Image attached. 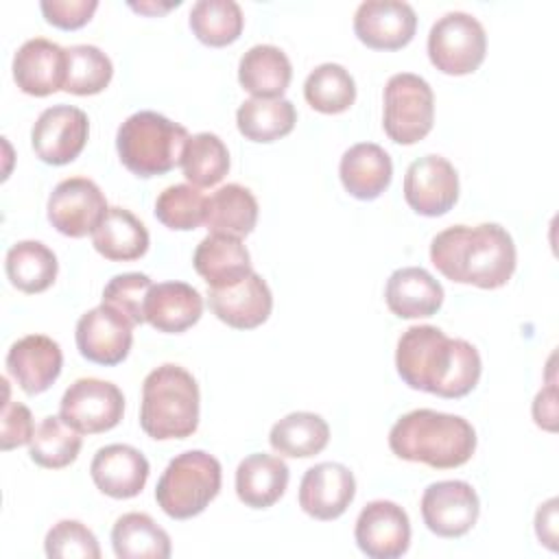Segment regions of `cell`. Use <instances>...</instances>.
<instances>
[{
    "label": "cell",
    "mask_w": 559,
    "mask_h": 559,
    "mask_svg": "<svg viewBox=\"0 0 559 559\" xmlns=\"http://www.w3.org/2000/svg\"><path fill=\"white\" fill-rule=\"evenodd\" d=\"M290 79L293 66L277 46L258 44L240 57L238 81L253 98H282Z\"/></svg>",
    "instance_id": "27"
},
{
    "label": "cell",
    "mask_w": 559,
    "mask_h": 559,
    "mask_svg": "<svg viewBox=\"0 0 559 559\" xmlns=\"http://www.w3.org/2000/svg\"><path fill=\"white\" fill-rule=\"evenodd\" d=\"M207 304L216 319L229 328L253 330L269 319L273 310V295L269 284L255 271H251L231 286L210 288Z\"/></svg>",
    "instance_id": "19"
},
{
    "label": "cell",
    "mask_w": 559,
    "mask_h": 559,
    "mask_svg": "<svg viewBox=\"0 0 559 559\" xmlns=\"http://www.w3.org/2000/svg\"><path fill=\"white\" fill-rule=\"evenodd\" d=\"M79 354L96 365L114 367L129 356L133 343V323L111 306H96L76 321Z\"/></svg>",
    "instance_id": "12"
},
{
    "label": "cell",
    "mask_w": 559,
    "mask_h": 559,
    "mask_svg": "<svg viewBox=\"0 0 559 559\" xmlns=\"http://www.w3.org/2000/svg\"><path fill=\"white\" fill-rule=\"evenodd\" d=\"M192 264L210 288L231 286L253 271L251 255L242 240L227 234L205 236L197 245Z\"/></svg>",
    "instance_id": "26"
},
{
    "label": "cell",
    "mask_w": 559,
    "mask_h": 559,
    "mask_svg": "<svg viewBox=\"0 0 559 559\" xmlns=\"http://www.w3.org/2000/svg\"><path fill=\"white\" fill-rule=\"evenodd\" d=\"M66 72V48L44 37L24 41L13 57V79L17 87L31 96H48L63 90Z\"/></svg>",
    "instance_id": "20"
},
{
    "label": "cell",
    "mask_w": 559,
    "mask_h": 559,
    "mask_svg": "<svg viewBox=\"0 0 559 559\" xmlns=\"http://www.w3.org/2000/svg\"><path fill=\"white\" fill-rule=\"evenodd\" d=\"M90 135L87 114L72 105H52L39 114L31 131L35 155L52 166L74 162Z\"/></svg>",
    "instance_id": "11"
},
{
    "label": "cell",
    "mask_w": 559,
    "mask_h": 559,
    "mask_svg": "<svg viewBox=\"0 0 559 559\" xmlns=\"http://www.w3.org/2000/svg\"><path fill=\"white\" fill-rule=\"evenodd\" d=\"M384 299L400 319L432 317L443 304L441 284L421 266H404L389 275Z\"/></svg>",
    "instance_id": "22"
},
{
    "label": "cell",
    "mask_w": 559,
    "mask_h": 559,
    "mask_svg": "<svg viewBox=\"0 0 559 559\" xmlns=\"http://www.w3.org/2000/svg\"><path fill=\"white\" fill-rule=\"evenodd\" d=\"M207 197L192 183H175L159 192L155 201V218L168 229L190 231L205 221Z\"/></svg>",
    "instance_id": "39"
},
{
    "label": "cell",
    "mask_w": 559,
    "mask_h": 559,
    "mask_svg": "<svg viewBox=\"0 0 559 559\" xmlns=\"http://www.w3.org/2000/svg\"><path fill=\"white\" fill-rule=\"evenodd\" d=\"M389 448L404 461L424 463L435 469H452L472 459L476 430L461 415L417 408L393 424L389 430Z\"/></svg>",
    "instance_id": "3"
},
{
    "label": "cell",
    "mask_w": 559,
    "mask_h": 559,
    "mask_svg": "<svg viewBox=\"0 0 559 559\" xmlns=\"http://www.w3.org/2000/svg\"><path fill=\"white\" fill-rule=\"evenodd\" d=\"M338 175L343 188L354 199L371 201L389 188L393 177V162L382 146L373 142H360L343 153Z\"/></svg>",
    "instance_id": "24"
},
{
    "label": "cell",
    "mask_w": 559,
    "mask_h": 559,
    "mask_svg": "<svg viewBox=\"0 0 559 559\" xmlns=\"http://www.w3.org/2000/svg\"><path fill=\"white\" fill-rule=\"evenodd\" d=\"M295 105L288 98H249L236 111L238 131L251 142H275L293 131Z\"/></svg>",
    "instance_id": "33"
},
{
    "label": "cell",
    "mask_w": 559,
    "mask_h": 559,
    "mask_svg": "<svg viewBox=\"0 0 559 559\" xmlns=\"http://www.w3.org/2000/svg\"><path fill=\"white\" fill-rule=\"evenodd\" d=\"M179 4H181V2H179V0H175V2H166V4H159V2H140V4H135V2H131L129 7H131L133 11H140V13L155 15V13H166L168 9L179 7Z\"/></svg>",
    "instance_id": "46"
},
{
    "label": "cell",
    "mask_w": 559,
    "mask_h": 559,
    "mask_svg": "<svg viewBox=\"0 0 559 559\" xmlns=\"http://www.w3.org/2000/svg\"><path fill=\"white\" fill-rule=\"evenodd\" d=\"M140 426L155 441L186 439L199 426V384L190 371L166 362L142 384Z\"/></svg>",
    "instance_id": "4"
},
{
    "label": "cell",
    "mask_w": 559,
    "mask_h": 559,
    "mask_svg": "<svg viewBox=\"0 0 559 559\" xmlns=\"http://www.w3.org/2000/svg\"><path fill=\"white\" fill-rule=\"evenodd\" d=\"M515 260L513 238L498 223L452 225L430 242V262L443 277L487 290L511 280Z\"/></svg>",
    "instance_id": "2"
},
{
    "label": "cell",
    "mask_w": 559,
    "mask_h": 559,
    "mask_svg": "<svg viewBox=\"0 0 559 559\" xmlns=\"http://www.w3.org/2000/svg\"><path fill=\"white\" fill-rule=\"evenodd\" d=\"M288 465L282 456L255 452L236 467V493L245 507L269 509L288 487Z\"/></svg>",
    "instance_id": "25"
},
{
    "label": "cell",
    "mask_w": 559,
    "mask_h": 559,
    "mask_svg": "<svg viewBox=\"0 0 559 559\" xmlns=\"http://www.w3.org/2000/svg\"><path fill=\"white\" fill-rule=\"evenodd\" d=\"M179 166L194 188H210L227 175L229 151L216 133L201 131L188 138Z\"/></svg>",
    "instance_id": "34"
},
{
    "label": "cell",
    "mask_w": 559,
    "mask_h": 559,
    "mask_svg": "<svg viewBox=\"0 0 559 559\" xmlns=\"http://www.w3.org/2000/svg\"><path fill=\"white\" fill-rule=\"evenodd\" d=\"M400 378L417 391L456 400L478 384L480 356L465 338H450L435 325H411L395 349Z\"/></svg>",
    "instance_id": "1"
},
{
    "label": "cell",
    "mask_w": 559,
    "mask_h": 559,
    "mask_svg": "<svg viewBox=\"0 0 559 559\" xmlns=\"http://www.w3.org/2000/svg\"><path fill=\"white\" fill-rule=\"evenodd\" d=\"M81 432L70 428L59 415H48L35 428L28 443L31 461L46 469H61L76 461L81 452Z\"/></svg>",
    "instance_id": "36"
},
{
    "label": "cell",
    "mask_w": 559,
    "mask_h": 559,
    "mask_svg": "<svg viewBox=\"0 0 559 559\" xmlns=\"http://www.w3.org/2000/svg\"><path fill=\"white\" fill-rule=\"evenodd\" d=\"M50 225L70 238L92 234L107 214V201L100 188L87 177H68L55 186L48 197Z\"/></svg>",
    "instance_id": "10"
},
{
    "label": "cell",
    "mask_w": 559,
    "mask_h": 559,
    "mask_svg": "<svg viewBox=\"0 0 559 559\" xmlns=\"http://www.w3.org/2000/svg\"><path fill=\"white\" fill-rule=\"evenodd\" d=\"M124 413L122 391L107 380H74L59 404V417L81 435H96L116 428Z\"/></svg>",
    "instance_id": "9"
},
{
    "label": "cell",
    "mask_w": 559,
    "mask_h": 559,
    "mask_svg": "<svg viewBox=\"0 0 559 559\" xmlns=\"http://www.w3.org/2000/svg\"><path fill=\"white\" fill-rule=\"evenodd\" d=\"M68 55V72H66V85L63 90L68 94L76 96H92L103 92L111 76L114 66L111 59L92 44H76L66 48Z\"/></svg>",
    "instance_id": "38"
},
{
    "label": "cell",
    "mask_w": 559,
    "mask_h": 559,
    "mask_svg": "<svg viewBox=\"0 0 559 559\" xmlns=\"http://www.w3.org/2000/svg\"><path fill=\"white\" fill-rule=\"evenodd\" d=\"M186 127L157 111L131 114L116 133V148L122 166L138 177H157L181 164L188 142Z\"/></svg>",
    "instance_id": "5"
},
{
    "label": "cell",
    "mask_w": 559,
    "mask_h": 559,
    "mask_svg": "<svg viewBox=\"0 0 559 559\" xmlns=\"http://www.w3.org/2000/svg\"><path fill=\"white\" fill-rule=\"evenodd\" d=\"M245 26L240 4L234 0H199L190 9V28L205 46L234 44Z\"/></svg>",
    "instance_id": "35"
},
{
    "label": "cell",
    "mask_w": 559,
    "mask_h": 559,
    "mask_svg": "<svg viewBox=\"0 0 559 559\" xmlns=\"http://www.w3.org/2000/svg\"><path fill=\"white\" fill-rule=\"evenodd\" d=\"M63 354L57 341L46 334H28L17 338L7 352L9 376L28 395L48 391L59 378Z\"/></svg>",
    "instance_id": "18"
},
{
    "label": "cell",
    "mask_w": 559,
    "mask_h": 559,
    "mask_svg": "<svg viewBox=\"0 0 559 559\" xmlns=\"http://www.w3.org/2000/svg\"><path fill=\"white\" fill-rule=\"evenodd\" d=\"M304 96L321 114H343L356 100V83L341 63H321L308 74Z\"/></svg>",
    "instance_id": "37"
},
{
    "label": "cell",
    "mask_w": 559,
    "mask_h": 559,
    "mask_svg": "<svg viewBox=\"0 0 559 559\" xmlns=\"http://www.w3.org/2000/svg\"><path fill=\"white\" fill-rule=\"evenodd\" d=\"M221 463L203 450H188L177 454L162 472L155 500L159 509L173 520H188L205 511V507L221 491Z\"/></svg>",
    "instance_id": "6"
},
{
    "label": "cell",
    "mask_w": 559,
    "mask_h": 559,
    "mask_svg": "<svg viewBox=\"0 0 559 559\" xmlns=\"http://www.w3.org/2000/svg\"><path fill=\"white\" fill-rule=\"evenodd\" d=\"M94 249L111 262H131L146 253L148 231L144 223L124 207H109L92 231Z\"/></svg>",
    "instance_id": "28"
},
{
    "label": "cell",
    "mask_w": 559,
    "mask_h": 559,
    "mask_svg": "<svg viewBox=\"0 0 559 559\" xmlns=\"http://www.w3.org/2000/svg\"><path fill=\"white\" fill-rule=\"evenodd\" d=\"M255 223L258 201L249 188L240 183H227L207 197L203 225L210 229V234L242 238L253 231Z\"/></svg>",
    "instance_id": "29"
},
{
    "label": "cell",
    "mask_w": 559,
    "mask_h": 559,
    "mask_svg": "<svg viewBox=\"0 0 559 559\" xmlns=\"http://www.w3.org/2000/svg\"><path fill=\"white\" fill-rule=\"evenodd\" d=\"M354 537L369 559H397L408 550L411 522L391 500H371L356 520Z\"/></svg>",
    "instance_id": "15"
},
{
    "label": "cell",
    "mask_w": 559,
    "mask_h": 559,
    "mask_svg": "<svg viewBox=\"0 0 559 559\" xmlns=\"http://www.w3.org/2000/svg\"><path fill=\"white\" fill-rule=\"evenodd\" d=\"M33 432H35V426H33L31 411L24 404L11 402L7 397L4 413H2V437H0L2 450H11L17 445L31 443Z\"/></svg>",
    "instance_id": "43"
},
{
    "label": "cell",
    "mask_w": 559,
    "mask_h": 559,
    "mask_svg": "<svg viewBox=\"0 0 559 559\" xmlns=\"http://www.w3.org/2000/svg\"><path fill=\"white\" fill-rule=\"evenodd\" d=\"M435 122V94L426 79L413 72L393 74L384 85L382 127L397 144L424 140Z\"/></svg>",
    "instance_id": "7"
},
{
    "label": "cell",
    "mask_w": 559,
    "mask_h": 559,
    "mask_svg": "<svg viewBox=\"0 0 559 559\" xmlns=\"http://www.w3.org/2000/svg\"><path fill=\"white\" fill-rule=\"evenodd\" d=\"M146 456L127 443H111L100 448L90 465L94 485L109 498H135L148 480Z\"/></svg>",
    "instance_id": "21"
},
{
    "label": "cell",
    "mask_w": 559,
    "mask_h": 559,
    "mask_svg": "<svg viewBox=\"0 0 559 559\" xmlns=\"http://www.w3.org/2000/svg\"><path fill=\"white\" fill-rule=\"evenodd\" d=\"M535 531L542 544H546L550 550H557V498H550L537 509Z\"/></svg>",
    "instance_id": "44"
},
{
    "label": "cell",
    "mask_w": 559,
    "mask_h": 559,
    "mask_svg": "<svg viewBox=\"0 0 559 559\" xmlns=\"http://www.w3.org/2000/svg\"><path fill=\"white\" fill-rule=\"evenodd\" d=\"M533 417L535 424L546 428V430H555V419H557V402H555V386L550 384L548 389L539 391L535 402H533Z\"/></svg>",
    "instance_id": "45"
},
{
    "label": "cell",
    "mask_w": 559,
    "mask_h": 559,
    "mask_svg": "<svg viewBox=\"0 0 559 559\" xmlns=\"http://www.w3.org/2000/svg\"><path fill=\"white\" fill-rule=\"evenodd\" d=\"M203 314V297L186 282H162L153 284L144 317L157 332L179 334L192 328Z\"/></svg>",
    "instance_id": "23"
},
{
    "label": "cell",
    "mask_w": 559,
    "mask_h": 559,
    "mask_svg": "<svg viewBox=\"0 0 559 559\" xmlns=\"http://www.w3.org/2000/svg\"><path fill=\"white\" fill-rule=\"evenodd\" d=\"M487 35L483 24L463 11L441 15L428 33V57L443 74L463 76L483 63Z\"/></svg>",
    "instance_id": "8"
},
{
    "label": "cell",
    "mask_w": 559,
    "mask_h": 559,
    "mask_svg": "<svg viewBox=\"0 0 559 559\" xmlns=\"http://www.w3.org/2000/svg\"><path fill=\"white\" fill-rule=\"evenodd\" d=\"M111 546L120 559H168L170 537L146 513H124L111 528Z\"/></svg>",
    "instance_id": "30"
},
{
    "label": "cell",
    "mask_w": 559,
    "mask_h": 559,
    "mask_svg": "<svg viewBox=\"0 0 559 559\" xmlns=\"http://www.w3.org/2000/svg\"><path fill=\"white\" fill-rule=\"evenodd\" d=\"M39 9L48 24L63 31H74L85 26L92 20L94 11L98 9V2L96 0H41Z\"/></svg>",
    "instance_id": "42"
},
{
    "label": "cell",
    "mask_w": 559,
    "mask_h": 559,
    "mask_svg": "<svg viewBox=\"0 0 559 559\" xmlns=\"http://www.w3.org/2000/svg\"><path fill=\"white\" fill-rule=\"evenodd\" d=\"M404 199L421 216H441L459 199V175L441 155L415 159L404 175Z\"/></svg>",
    "instance_id": "14"
},
{
    "label": "cell",
    "mask_w": 559,
    "mask_h": 559,
    "mask_svg": "<svg viewBox=\"0 0 559 559\" xmlns=\"http://www.w3.org/2000/svg\"><path fill=\"white\" fill-rule=\"evenodd\" d=\"M4 271L9 282L28 295L44 293L52 286L59 262L52 249L39 240H20L15 242L4 258Z\"/></svg>",
    "instance_id": "31"
},
{
    "label": "cell",
    "mask_w": 559,
    "mask_h": 559,
    "mask_svg": "<svg viewBox=\"0 0 559 559\" xmlns=\"http://www.w3.org/2000/svg\"><path fill=\"white\" fill-rule=\"evenodd\" d=\"M44 550L50 559H98L100 546L96 535L79 520L57 522L44 539Z\"/></svg>",
    "instance_id": "41"
},
{
    "label": "cell",
    "mask_w": 559,
    "mask_h": 559,
    "mask_svg": "<svg viewBox=\"0 0 559 559\" xmlns=\"http://www.w3.org/2000/svg\"><path fill=\"white\" fill-rule=\"evenodd\" d=\"M330 441V426L328 421L308 411L288 413L280 421L273 424L269 443L280 456L293 459H308L319 454Z\"/></svg>",
    "instance_id": "32"
},
{
    "label": "cell",
    "mask_w": 559,
    "mask_h": 559,
    "mask_svg": "<svg viewBox=\"0 0 559 559\" xmlns=\"http://www.w3.org/2000/svg\"><path fill=\"white\" fill-rule=\"evenodd\" d=\"M417 28V15L402 0H367L354 13L356 37L373 50L404 48Z\"/></svg>",
    "instance_id": "16"
},
{
    "label": "cell",
    "mask_w": 559,
    "mask_h": 559,
    "mask_svg": "<svg viewBox=\"0 0 559 559\" xmlns=\"http://www.w3.org/2000/svg\"><path fill=\"white\" fill-rule=\"evenodd\" d=\"M421 518L428 531L439 537H461L478 520L480 502L465 480H439L424 489Z\"/></svg>",
    "instance_id": "13"
},
{
    "label": "cell",
    "mask_w": 559,
    "mask_h": 559,
    "mask_svg": "<svg viewBox=\"0 0 559 559\" xmlns=\"http://www.w3.org/2000/svg\"><path fill=\"white\" fill-rule=\"evenodd\" d=\"M151 288H153V282L148 275L120 273V275H114L103 288V304L124 314L133 325H142L146 321L144 306Z\"/></svg>",
    "instance_id": "40"
},
{
    "label": "cell",
    "mask_w": 559,
    "mask_h": 559,
    "mask_svg": "<svg viewBox=\"0 0 559 559\" xmlns=\"http://www.w3.org/2000/svg\"><path fill=\"white\" fill-rule=\"evenodd\" d=\"M356 496V478L341 463L310 467L299 485V507L314 520L341 518Z\"/></svg>",
    "instance_id": "17"
}]
</instances>
